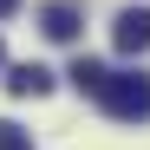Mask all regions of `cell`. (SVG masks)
<instances>
[{
  "label": "cell",
  "instance_id": "obj_1",
  "mask_svg": "<svg viewBox=\"0 0 150 150\" xmlns=\"http://www.w3.org/2000/svg\"><path fill=\"white\" fill-rule=\"evenodd\" d=\"M98 105L117 124H144L150 117V72H111V79L98 85Z\"/></svg>",
  "mask_w": 150,
  "mask_h": 150
},
{
  "label": "cell",
  "instance_id": "obj_2",
  "mask_svg": "<svg viewBox=\"0 0 150 150\" xmlns=\"http://www.w3.org/2000/svg\"><path fill=\"white\" fill-rule=\"evenodd\" d=\"M111 46H117L124 59L150 52V7H124V13L111 20Z\"/></svg>",
  "mask_w": 150,
  "mask_h": 150
},
{
  "label": "cell",
  "instance_id": "obj_3",
  "mask_svg": "<svg viewBox=\"0 0 150 150\" xmlns=\"http://www.w3.org/2000/svg\"><path fill=\"white\" fill-rule=\"evenodd\" d=\"M39 33H46V39H59V46H72V39H79V7L52 0V7L39 13Z\"/></svg>",
  "mask_w": 150,
  "mask_h": 150
},
{
  "label": "cell",
  "instance_id": "obj_4",
  "mask_svg": "<svg viewBox=\"0 0 150 150\" xmlns=\"http://www.w3.org/2000/svg\"><path fill=\"white\" fill-rule=\"evenodd\" d=\"M7 91L13 98H46V91H52V72H46V65H13L7 72Z\"/></svg>",
  "mask_w": 150,
  "mask_h": 150
},
{
  "label": "cell",
  "instance_id": "obj_5",
  "mask_svg": "<svg viewBox=\"0 0 150 150\" xmlns=\"http://www.w3.org/2000/svg\"><path fill=\"white\" fill-rule=\"evenodd\" d=\"M65 79H72V85H79L85 98H98V85H105V79H111V72H105V65H98V59H72V72H65Z\"/></svg>",
  "mask_w": 150,
  "mask_h": 150
},
{
  "label": "cell",
  "instance_id": "obj_6",
  "mask_svg": "<svg viewBox=\"0 0 150 150\" xmlns=\"http://www.w3.org/2000/svg\"><path fill=\"white\" fill-rule=\"evenodd\" d=\"M0 150H33V137L20 131V124H0Z\"/></svg>",
  "mask_w": 150,
  "mask_h": 150
},
{
  "label": "cell",
  "instance_id": "obj_7",
  "mask_svg": "<svg viewBox=\"0 0 150 150\" xmlns=\"http://www.w3.org/2000/svg\"><path fill=\"white\" fill-rule=\"evenodd\" d=\"M7 13H20V0H0V20H7Z\"/></svg>",
  "mask_w": 150,
  "mask_h": 150
}]
</instances>
